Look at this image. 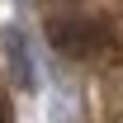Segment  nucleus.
<instances>
[{"instance_id": "f257e3e1", "label": "nucleus", "mask_w": 123, "mask_h": 123, "mask_svg": "<svg viewBox=\"0 0 123 123\" xmlns=\"http://www.w3.org/2000/svg\"><path fill=\"white\" fill-rule=\"evenodd\" d=\"M47 43L57 47L62 57H71V62H90L99 52H109L114 29L99 14H52L47 19Z\"/></svg>"}, {"instance_id": "f03ea898", "label": "nucleus", "mask_w": 123, "mask_h": 123, "mask_svg": "<svg viewBox=\"0 0 123 123\" xmlns=\"http://www.w3.org/2000/svg\"><path fill=\"white\" fill-rule=\"evenodd\" d=\"M0 123H10V114H5V99H0Z\"/></svg>"}]
</instances>
